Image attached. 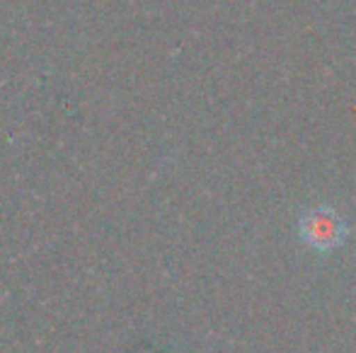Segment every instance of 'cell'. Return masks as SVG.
Instances as JSON below:
<instances>
[{
    "label": "cell",
    "instance_id": "6da1fadb",
    "mask_svg": "<svg viewBox=\"0 0 356 353\" xmlns=\"http://www.w3.org/2000/svg\"><path fill=\"white\" fill-rule=\"evenodd\" d=\"M298 230L305 245L318 252H332L349 235L347 221H342V216L330 206H318L305 213L298 223Z\"/></svg>",
    "mask_w": 356,
    "mask_h": 353
}]
</instances>
